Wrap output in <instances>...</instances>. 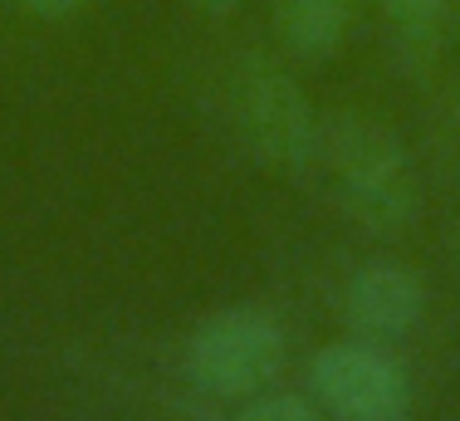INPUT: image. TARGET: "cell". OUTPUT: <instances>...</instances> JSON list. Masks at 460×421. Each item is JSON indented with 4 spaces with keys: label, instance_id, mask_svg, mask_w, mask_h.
<instances>
[{
    "label": "cell",
    "instance_id": "cell-9",
    "mask_svg": "<svg viewBox=\"0 0 460 421\" xmlns=\"http://www.w3.org/2000/svg\"><path fill=\"white\" fill-rule=\"evenodd\" d=\"M89 0H20V10H30L35 20H69L74 10H84Z\"/></svg>",
    "mask_w": 460,
    "mask_h": 421
},
{
    "label": "cell",
    "instance_id": "cell-3",
    "mask_svg": "<svg viewBox=\"0 0 460 421\" xmlns=\"http://www.w3.org/2000/svg\"><path fill=\"white\" fill-rule=\"evenodd\" d=\"M284 328L255 304H235L201 318L186 338V378L211 397H255L284 368Z\"/></svg>",
    "mask_w": 460,
    "mask_h": 421
},
{
    "label": "cell",
    "instance_id": "cell-8",
    "mask_svg": "<svg viewBox=\"0 0 460 421\" xmlns=\"http://www.w3.org/2000/svg\"><path fill=\"white\" fill-rule=\"evenodd\" d=\"M240 421H323V407L309 402L299 392H255L250 407L240 412Z\"/></svg>",
    "mask_w": 460,
    "mask_h": 421
},
{
    "label": "cell",
    "instance_id": "cell-4",
    "mask_svg": "<svg viewBox=\"0 0 460 421\" xmlns=\"http://www.w3.org/2000/svg\"><path fill=\"white\" fill-rule=\"evenodd\" d=\"M309 392L333 421H407L411 382L402 363L372 338L323 343L309 363Z\"/></svg>",
    "mask_w": 460,
    "mask_h": 421
},
{
    "label": "cell",
    "instance_id": "cell-1",
    "mask_svg": "<svg viewBox=\"0 0 460 421\" xmlns=\"http://www.w3.org/2000/svg\"><path fill=\"white\" fill-rule=\"evenodd\" d=\"M328 172L338 206L367 236H402L421 206L416 162L392 128L363 113H328L319 118V162Z\"/></svg>",
    "mask_w": 460,
    "mask_h": 421
},
{
    "label": "cell",
    "instance_id": "cell-6",
    "mask_svg": "<svg viewBox=\"0 0 460 421\" xmlns=\"http://www.w3.org/2000/svg\"><path fill=\"white\" fill-rule=\"evenodd\" d=\"M353 25V0H275V35L294 59L323 64Z\"/></svg>",
    "mask_w": 460,
    "mask_h": 421
},
{
    "label": "cell",
    "instance_id": "cell-11",
    "mask_svg": "<svg viewBox=\"0 0 460 421\" xmlns=\"http://www.w3.org/2000/svg\"><path fill=\"white\" fill-rule=\"evenodd\" d=\"M451 132L460 138V84L451 88Z\"/></svg>",
    "mask_w": 460,
    "mask_h": 421
},
{
    "label": "cell",
    "instance_id": "cell-5",
    "mask_svg": "<svg viewBox=\"0 0 460 421\" xmlns=\"http://www.w3.org/2000/svg\"><path fill=\"white\" fill-rule=\"evenodd\" d=\"M426 314V284L397 260H367L343 284V324L358 338H402Z\"/></svg>",
    "mask_w": 460,
    "mask_h": 421
},
{
    "label": "cell",
    "instance_id": "cell-10",
    "mask_svg": "<svg viewBox=\"0 0 460 421\" xmlns=\"http://www.w3.org/2000/svg\"><path fill=\"white\" fill-rule=\"evenodd\" d=\"M196 5L206 10V15H226V10H235L240 0H196Z\"/></svg>",
    "mask_w": 460,
    "mask_h": 421
},
{
    "label": "cell",
    "instance_id": "cell-7",
    "mask_svg": "<svg viewBox=\"0 0 460 421\" xmlns=\"http://www.w3.org/2000/svg\"><path fill=\"white\" fill-rule=\"evenodd\" d=\"M382 25L392 35V49L407 64H431L446 25V0H377Z\"/></svg>",
    "mask_w": 460,
    "mask_h": 421
},
{
    "label": "cell",
    "instance_id": "cell-2",
    "mask_svg": "<svg viewBox=\"0 0 460 421\" xmlns=\"http://www.w3.org/2000/svg\"><path fill=\"white\" fill-rule=\"evenodd\" d=\"M226 113L235 142L270 172H309L319 162V118L304 88L284 69L250 59L226 84Z\"/></svg>",
    "mask_w": 460,
    "mask_h": 421
}]
</instances>
